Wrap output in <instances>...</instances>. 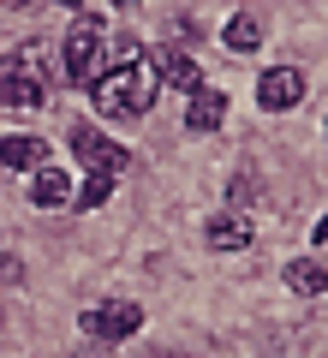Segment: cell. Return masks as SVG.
Listing matches in <instances>:
<instances>
[{"instance_id":"obj_1","label":"cell","mask_w":328,"mask_h":358,"mask_svg":"<svg viewBox=\"0 0 328 358\" xmlns=\"http://www.w3.org/2000/svg\"><path fill=\"white\" fill-rule=\"evenodd\" d=\"M155 102V72L150 66H114V72L96 78V114L101 120H120V114H150Z\"/></svg>"},{"instance_id":"obj_2","label":"cell","mask_w":328,"mask_h":358,"mask_svg":"<svg viewBox=\"0 0 328 358\" xmlns=\"http://www.w3.org/2000/svg\"><path fill=\"white\" fill-rule=\"evenodd\" d=\"M101 60H108V30H101V18H72V30L60 42V72L72 84H96Z\"/></svg>"},{"instance_id":"obj_3","label":"cell","mask_w":328,"mask_h":358,"mask_svg":"<svg viewBox=\"0 0 328 358\" xmlns=\"http://www.w3.org/2000/svg\"><path fill=\"white\" fill-rule=\"evenodd\" d=\"M42 102H48L42 66L30 60L24 48H13L6 60H0V108H42Z\"/></svg>"},{"instance_id":"obj_4","label":"cell","mask_w":328,"mask_h":358,"mask_svg":"<svg viewBox=\"0 0 328 358\" xmlns=\"http://www.w3.org/2000/svg\"><path fill=\"white\" fill-rule=\"evenodd\" d=\"M72 155L90 167V173H114V179L126 173V162H131L120 143H108L96 126H84V120H72Z\"/></svg>"},{"instance_id":"obj_5","label":"cell","mask_w":328,"mask_h":358,"mask_svg":"<svg viewBox=\"0 0 328 358\" xmlns=\"http://www.w3.org/2000/svg\"><path fill=\"white\" fill-rule=\"evenodd\" d=\"M138 329H143V310L138 305H120V299H114V305H90L84 310V334H90V341L114 346V341H126V334H138Z\"/></svg>"},{"instance_id":"obj_6","label":"cell","mask_w":328,"mask_h":358,"mask_svg":"<svg viewBox=\"0 0 328 358\" xmlns=\"http://www.w3.org/2000/svg\"><path fill=\"white\" fill-rule=\"evenodd\" d=\"M299 96H304L299 66H275V72H263V84H257V108H263V114H287V108H299Z\"/></svg>"},{"instance_id":"obj_7","label":"cell","mask_w":328,"mask_h":358,"mask_svg":"<svg viewBox=\"0 0 328 358\" xmlns=\"http://www.w3.org/2000/svg\"><path fill=\"white\" fill-rule=\"evenodd\" d=\"M155 84H173V90H203V72H197V60H191V54H179V48H155Z\"/></svg>"},{"instance_id":"obj_8","label":"cell","mask_w":328,"mask_h":358,"mask_svg":"<svg viewBox=\"0 0 328 358\" xmlns=\"http://www.w3.org/2000/svg\"><path fill=\"white\" fill-rule=\"evenodd\" d=\"M48 162V143L30 138V131H13V138H0V167H13V173H36Z\"/></svg>"},{"instance_id":"obj_9","label":"cell","mask_w":328,"mask_h":358,"mask_svg":"<svg viewBox=\"0 0 328 358\" xmlns=\"http://www.w3.org/2000/svg\"><path fill=\"white\" fill-rule=\"evenodd\" d=\"M221 120H227V96H221V90H191V108H185V126L191 131H215L221 126Z\"/></svg>"},{"instance_id":"obj_10","label":"cell","mask_w":328,"mask_h":358,"mask_svg":"<svg viewBox=\"0 0 328 358\" xmlns=\"http://www.w3.org/2000/svg\"><path fill=\"white\" fill-rule=\"evenodd\" d=\"M30 203H36V209L72 203V179H66L60 167H36V179H30Z\"/></svg>"},{"instance_id":"obj_11","label":"cell","mask_w":328,"mask_h":358,"mask_svg":"<svg viewBox=\"0 0 328 358\" xmlns=\"http://www.w3.org/2000/svg\"><path fill=\"white\" fill-rule=\"evenodd\" d=\"M209 245L215 251H245V245H251V221L245 215H209Z\"/></svg>"},{"instance_id":"obj_12","label":"cell","mask_w":328,"mask_h":358,"mask_svg":"<svg viewBox=\"0 0 328 358\" xmlns=\"http://www.w3.org/2000/svg\"><path fill=\"white\" fill-rule=\"evenodd\" d=\"M287 287H292L299 299H316V293L328 287V268L311 263V257H292V263H287Z\"/></svg>"},{"instance_id":"obj_13","label":"cell","mask_w":328,"mask_h":358,"mask_svg":"<svg viewBox=\"0 0 328 358\" xmlns=\"http://www.w3.org/2000/svg\"><path fill=\"white\" fill-rule=\"evenodd\" d=\"M221 42H227L233 54H251L257 42H263V18H257V13H233L227 30H221Z\"/></svg>"},{"instance_id":"obj_14","label":"cell","mask_w":328,"mask_h":358,"mask_svg":"<svg viewBox=\"0 0 328 358\" xmlns=\"http://www.w3.org/2000/svg\"><path fill=\"white\" fill-rule=\"evenodd\" d=\"M108 197H114V173H90L84 185H78V197H72V203H78V209H101Z\"/></svg>"},{"instance_id":"obj_15","label":"cell","mask_w":328,"mask_h":358,"mask_svg":"<svg viewBox=\"0 0 328 358\" xmlns=\"http://www.w3.org/2000/svg\"><path fill=\"white\" fill-rule=\"evenodd\" d=\"M227 203H233V215L257 203V179H251V173H233V185H227Z\"/></svg>"},{"instance_id":"obj_16","label":"cell","mask_w":328,"mask_h":358,"mask_svg":"<svg viewBox=\"0 0 328 358\" xmlns=\"http://www.w3.org/2000/svg\"><path fill=\"white\" fill-rule=\"evenodd\" d=\"M114 13H138V0H114Z\"/></svg>"},{"instance_id":"obj_17","label":"cell","mask_w":328,"mask_h":358,"mask_svg":"<svg viewBox=\"0 0 328 358\" xmlns=\"http://www.w3.org/2000/svg\"><path fill=\"white\" fill-rule=\"evenodd\" d=\"M316 239H328V215H322V221H316Z\"/></svg>"},{"instance_id":"obj_18","label":"cell","mask_w":328,"mask_h":358,"mask_svg":"<svg viewBox=\"0 0 328 358\" xmlns=\"http://www.w3.org/2000/svg\"><path fill=\"white\" fill-rule=\"evenodd\" d=\"M0 6H13V13H18V6H30V0H0Z\"/></svg>"},{"instance_id":"obj_19","label":"cell","mask_w":328,"mask_h":358,"mask_svg":"<svg viewBox=\"0 0 328 358\" xmlns=\"http://www.w3.org/2000/svg\"><path fill=\"white\" fill-rule=\"evenodd\" d=\"M60 6H66V13H78V0H60Z\"/></svg>"}]
</instances>
